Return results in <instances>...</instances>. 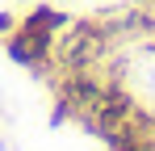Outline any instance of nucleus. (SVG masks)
Wrapping results in <instances>:
<instances>
[{"label": "nucleus", "instance_id": "obj_1", "mask_svg": "<svg viewBox=\"0 0 155 151\" xmlns=\"http://www.w3.org/2000/svg\"><path fill=\"white\" fill-rule=\"evenodd\" d=\"M59 25H67L63 13H54V8H34L21 29H13L8 34V55L17 59V63H46L54 55V29Z\"/></svg>", "mask_w": 155, "mask_h": 151}, {"label": "nucleus", "instance_id": "obj_2", "mask_svg": "<svg viewBox=\"0 0 155 151\" xmlns=\"http://www.w3.org/2000/svg\"><path fill=\"white\" fill-rule=\"evenodd\" d=\"M105 42H109V25L101 21H76L54 46V59L63 72H80V67H92L105 55Z\"/></svg>", "mask_w": 155, "mask_h": 151}, {"label": "nucleus", "instance_id": "obj_3", "mask_svg": "<svg viewBox=\"0 0 155 151\" xmlns=\"http://www.w3.org/2000/svg\"><path fill=\"white\" fill-rule=\"evenodd\" d=\"M80 118H84V126H88L92 134H109V130H117L122 122L134 118V101H130L122 88H101L92 105L80 109Z\"/></svg>", "mask_w": 155, "mask_h": 151}, {"label": "nucleus", "instance_id": "obj_4", "mask_svg": "<svg viewBox=\"0 0 155 151\" xmlns=\"http://www.w3.org/2000/svg\"><path fill=\"white\" fill-rule=\"evenodd\" d=\"M101 88H105V84H101L92 72H88V67H80V72H67L63 80H59V113H54V118H63V113H76V109H84V105H92Z\"/></svg>", "mask_w": 155, "mask_h": 151}, {"label": "nucleus", "instance_id": "obj_5", "mask_svg": "<svg viewBox=\"0 0 155 151\" xmlns=\"http://www.w3.org/2000/svg\"><path fill=\"white\" fill-rule=\"evenodd\" d=\"M8 25H13V17H8V13H0V34H13Z\"/></svg>", "mask_w": 155, "mask_h": 151}, {"label": "nucleus", "instance_id": "obj_6", "mask_svg": "<svg viewBox=\"0 0 155 151\" xmlns=\"http://www.w3.org/2000/svg\"><path fill=\"white\" fill-rule=\"evenodd\" d=\"M143 4H155V0H143Z\"/></svg>", "mask_w": 155, "mask_h": 151}, {"label": "nucleus", "instance_id": "obj_7", "mask_svg": "<svg viewBox=\"0 0 155 151\" xmlns=\"http://www.w3.org/2000/svg\"><path fill=\"white\" fill-rule=\"evenodd\" d=\"M151 50H155V42H151Z\"/></svg>", "mask_w": 155, "mask_h": 151}]
</instances>
